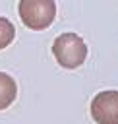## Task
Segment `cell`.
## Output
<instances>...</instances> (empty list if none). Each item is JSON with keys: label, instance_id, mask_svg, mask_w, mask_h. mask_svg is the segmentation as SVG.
I'll return each instance as SVG.
<instances>
[{"label": "cell", "instance_id": "obj_5", "mask_svg": "<svg viewBox=\"0 0 118 124\" xmlns=\"http://www.w3.org/2000/svg\"><path fill=\"white\" fill-rule=\"evenodd\" d=\"M15 37V27L8 17H0V50L6 48Z\"/></svg>", "mask_w": 118, "mask_h": 124}, {"label": "cell", "instance_id": "obj_2", "mask_svg": "<svg viewBox=\"0 0 118 124\" xmlns=\"http://www.w3.org/2000/svg\"><path fill=\"white\" fill-rule=\"evenodd\" d=\"M17 14L25 27L33 31H43L52 25L56 17L54 0H19Z\"/></svg>", "mask_w": 118, "mask_h": 124}, {"label": "cell", "instance_id": "obj_3", "mask_svg": "<svg viewBox=\"0 0 118 124\" xmlns=\"http://www.w3.org/2000/svg\"><path fill=\"white\" fill-rule=\"evenodd\" d=\"M91 116L97 124H118V91H101L91 101Z\"/></svg>", "mask_w": 118, "mask_h": 124}, {"label": "cell", "instance_id": "obj_1", "mask_svg": "<svg viewBox=\"0 0 118 124\" xmlns=\"http://www.w3.org/2000/svg\"><path fill=\"white\" fill-rule=\"evenodd\" d=\"M52 54L62 68L75 70L87 58V45L75 33H62L52 43Z\"/></svg>", "mask_w": 118, "mask_h": 124}, {"label": "cell", "instance_id": "obj_4", "mask_svg": "<svg viewBox=\"0 0 118 124\" xmlns=\"http://www.w3.org/2000/svg\"><path fill=\"white\" fill-rule=\"evenodd\" d=\"M17 97V85L12 76L6 72H0V110L8 108Z\"/></svg>", "mask_w": 118, "mask_h": 124}]
</instances>
